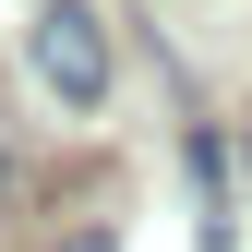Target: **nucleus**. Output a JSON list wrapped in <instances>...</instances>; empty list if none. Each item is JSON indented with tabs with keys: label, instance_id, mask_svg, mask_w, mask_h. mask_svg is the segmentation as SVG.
<instances>
[{
	"label": "nucleus",
	"instance_id": "nucleus-1",
	"mask_svg": "<svg viewBox=\"0 0 252 252\" xmlns=\"http://www.w3.org/2000/svg\"><path fill=\"white\" fill-rule=\"evenodd\" d=\"M24 48H36V84L60 108H108V24L84 12V0H48Z\"/></svg>",
	"mask_w": 252,
	"mask_h": 252
}]
</instances>
